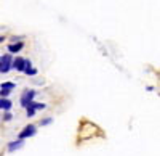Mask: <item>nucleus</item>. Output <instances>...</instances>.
<instances>
[{
	"label": "nucleus",
	"mask_w": 160,
	"mask_h": 156,
	"mask_svg": "<svg viewBox=\"0 0 160 156\" xmlns=\"http://www.w3.org/2000/svg\"><path fill=\"white\" fill-rule=\"evenodd\" d=\"M35 132H37V131H35V126H28V127H24V131H21V132H19V138L22 140V138L32 137Z\"/></svg>",
	"instance_id": "obj_4"
},
{
	"label": "nucleus",
	"mask_w": 160,
	"mask_h": 156,
	"mask_svg": "<svg viewBox=\"0 0 160 156\" xmlns=\"http://www.w3.org/2000/svg\"><path fill=\"white\" fill-rule=\"evenodd\" d=\"M11 108V101L7 98H0V110H10Z\"/></svg>",
	"instance_id": "obj_7"
},
{
	"label": "nucleus",
	"mask_w": 160,
	"mask_h": 156,
	"mask_svg": "<svg viewBox=\"0 0 160 156\" xmlns=\"http://www.w3.org/2000/svg\"><path fill=\"white\" fill-rule=\"evenodd\" d=\"M11 56L10 55H3L0 58V73H8L11 69Z\"/></svg>",
	"instance_id": "obj_1"
},
{
	"label": "nucleus",
	"mask_w": 160,
	"mask_h": 156,
	"mask_svg": "<svg viewBox=\"0 0 160 156\" xmlns=\"http://www.w3.org/2000/svg\"><path fill=\"white\" fill-rule=\"evenodd\" d=\"M34 95H35V92H34V90H28V92H24V94H22V97H21V105L26 108V106H28L29 103L32 101Z\"/></svg>",
	"instance_id": "obj_3"
},
{
	"label": "nucleus",
	"mask_w": 160,
	"mask_h": 156,
	"mask_svg": "<svg viewBox=\"0 0 160 156\" xmlns=\"http://www.w3.org/2000/svg\"><path fill=\"white\" fill-rule=\"evenodd\" d=\"M21 147H22V142H21V138H19L18 142H13V143H10V145H8V150H10V151H15V150L21 148Z\"/></svg>",
	"instance_id": "obj_8"
},
{
	"label": "nucleus",
	"mask_w": 160,
	"mask_h": 156,
	"mask_svg": "<svg viewBox=\"0 0 160 156\" xmlns=\"http://www.w3.org/2000/svg\"><path fill=\"white\" fill-rule=\"evenodd\" d=\"M11 68H16L18 71H24V68H26V60H24V58H16L15 61L11 63Z\"/></svg>",
	"instance_id": "obj_6"
},
{
	"label": "nucleus",
	"mask_w": 160,
	"mask_h": 156,
	"mask_svg": "<svg viewBox=\"0 0 160 156\" xmlns=\"http://www.w3.org/2000/svg\"><path fill=\"white\" fill-rule=\"evenodd\" d=\"M21 48H22V44H21V42L16 44V45H10V47H8V50L11 51V53H16V51H19Z\"/></svg>",
	"instance_id": "obj_9"
},
{
	"label": "nucleus",
	"mask_w": 160,
	"mask_h": 156,
	"mask_svg": "<svg viewBox=\"0 0 160 156\" xmlns=\"http://www.w3.org/2000/svg\"><path fill=\"white\" fill-rule=\"evenodd\" d=\"M13 89H15V84H13V82H5V84H2V85H0V97H7Z\"/></svg>",
	"instance_id": "obj_5"
},
{
	"label": "nucleus",
	"mask_w": 160,
	"mask_h": 156,
	"mask_svg": "<svg viewBox=\"0 0 160 156\" xmlns=\"http://www.w3.org/2000/svg\"><path fill=\"white\" fill-rule=\"evenodd\" d=\"M0 40H2V37H0Z\"/></svg>",
	"instance_id": "obj_10"
},
{
	"label": "nucleus",
	"mask_w": 160,
	"mask_h": 156,
	"mask_svg": "<svg viewBox=\"0 0 160 156\" xmlns=\"http://www.w3.org/2000/svg\"><path fill=\"white\" fill-rule=\"evenodd\" d=\"M26 108H28V116L31 118V116H34V113H35L37 110H43L45 105H43V103H34V101H31Z\"/></svg>",
	"instance_id": "obj_2"
}]
</instances>
